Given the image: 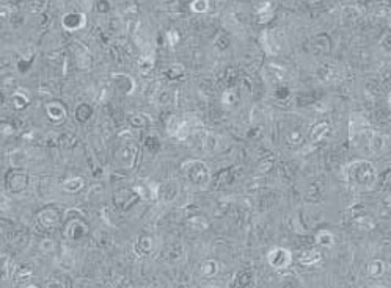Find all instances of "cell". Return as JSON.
Returning a JSON list of instances; mask_svg holds the SVG:
<instances>
[{
    "label": "cell",
    "instance_id": "6da1fadb",
    "mask_svg": "<svg viewBox=\"0 0 391 288\" xmlns=\"http://www.w3.org/2000/svg\"><path fill=\"white\" fill-rule=\"evenodd\" d=\"M186 175L190 182L196 183V185H204V183H207V180H209V172H207L206 165L199 163V162L189 163V166H186Z\"/></svg>",
    "mask_w": 391,
    "mask_h": 288
},
{
    "label": "cell",
    "instance_id": "277c9868",
    "mask_svg": "<svg viewBox=\"0 0 391 288\" xmlns=\"http://www.w3.org/2000/svg\"><path fill=\"white\" fill-rule=\"evenodd\" d=\"M52 105H47V113H49V116H54V113H52ZM55 111H57V113H60V115H63L65 116V110H63L60 105H57V108H55Z\"/></svg>",
    "mask_w": 391,
    "mask_h": 288
},
{
    "label": "cell",
    "instance_id": "3957f363",
    "mask_svg": "<svg viewBox=\"0 0 391 288\" xmlns=\"http://www.w3.org/2000/svg\"><path fill=\"white\" fill-rule=\"evenodd\" d=\"M190 8L196 13L206 11L207 10V0H194V2L190 3Z\"/></svg>",
    "mask_w": 391,
    "mask_h": 288
},
{
    "label": "cell",
    "instance_id": "7a4b0ae2",
    "mask_svg": "<svg viewBox=\"0 0 391 288\" xmlns=\"http://www.w3.org/2000/svg\"><path fill=\"white\" fill-rule=\"evenodd\" d=\"M85 22V18L84 14H79V13H71L68 16L63 18V27L68 28V30H77L84 25Z\"/></svg>",
    "mask_w": 391,
    "mask_h": 288
}]
</instances>
